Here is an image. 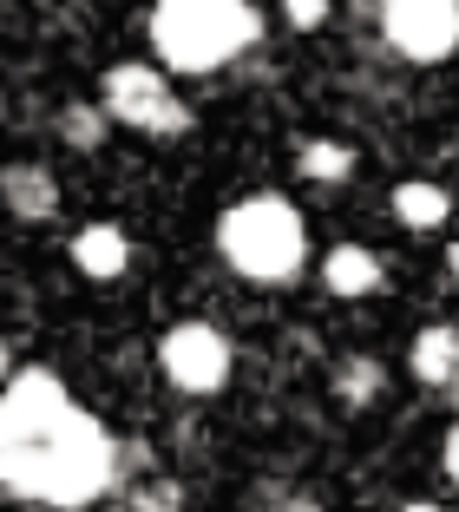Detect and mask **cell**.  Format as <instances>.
Instances as JSON below:
<instances>
[{
  "mask_svg": "<svg viewBox=\"0 0 459 512\" xmlns=\"http://www.w3.org/2000/svg\"><path fill=\"white\" fill-rule=\"evenodd\" d=\"M440 467H446V480L459 486V427H453V434H446V447H440Z\"/></svg>",
  "mask_w": 459,
  "mask_h": 512,
  "instance_id": "cell-18",
  "label": "cell"
},
{
  "mask_svg": "<svg viewBox=\"0 0 459 512\" xmlns=\"http://www.w3.org/2000/svg\"><path fill=\"white\" fill-rule=\"evenodd\" d=\"M381 388H387V368L374 362V355H341V362H335V401L341 407H355V414H361V407L381 401Z\"/></svg>",
  "mask_w": 459,
  "mask_h": 512,
  "instance_id": "cell-13",
  "label": "cell"
},
{
  "mask_svg": "<svg viewBox=\"0 0 459 512\" xmlns=\"http://www.w3.org/2000/svg\"><path fill=\"white\" fill-rule=\"evenodd\" d=\"M263 40V14L250 0H158L151 46L171 73H217Z\"/></svg>",
  "mask_w": 459,
  "mask_h": 512,
  "instance_id": "cell-1",
  "label": "cell"
},
{
  "mask_svg": "<svg viewBox=\"0 0 459 512\" xmlns=\"http://www.w3.org/2000/svg\"><path fill=\"white\" fill-rule=\"evenodd\" d=\"M73 414V394H66L60 375L46 368H14L0 381V486L20 493L27 473L40 467L46 440L60 434V421Z\"/></svg>",
  "mask_w": 459,
  "mask_h": 512,
  "instance_id": "cell-4",
  "label": "cell"
},
{
  "mask_svg": "<svg viewBox=\"0 0 459 512\" xmlns=\"http://www.w3.org/2000/svg\"><path fill=\"white\" fill-rule=\"evenodd\" d=\"M453 388H459V375H453Z\"/></svg>",
  "mask_w": 459,
  "mask_h": 512,
  "instance_id": "cell-23",
  "label": "cell"
},
{
  "mask_svg": "<svg viewBox=\"0 0 459 512\" xmlns=\"http://www.w3.org/2000/svg\"><path fill=\"white\" fill-rule=\"evenodd\" d=\"M269 512H322V506H315L309 493H289V499H276V506H269Z\"/></svg>",
  "mask_w": 459,
  "mask_h": 512,
  "instance_id": "cell-19",
  "label": "cell"
},
{
  "mask_svg": "<svg viewBox=\"0 0 459 512\" xmlns=\"http://www.w3.org/2000/svg\"><path fill=\"white\" fill-rule=\"evenodd\" d=\"M446 211H453V197H446L440 184H427V178L394 184V217H400L407 230H440V224H446Z\"/></svg>",
  "mask_w": 459,
  "mask_h": 512,
  "instance_id": "cell-12",
  "label": "cell"
},
{
  "mask_svg": "<svg viewBox=\"0 0 459 512\" xmlns=\"http://www.w3.org/2000/svg\"><path fill=\"white\" fill-rule=\"evenodd\" d=\"M125 512H184V486L171 473H145V480L125 493Z\"/></svg>",
  "mask_w": 459,
  "mask_h": 512,
  "instance_id": "cell-16",
  "label": "cell"
},
{
  "mask_svg": "<svg viewBox=\"0 0 459 512\" xmlns=\"http://www.w3.org/2000/svg\"><path fill=\"white\" fill-rule=\"evenodd\" d=\"M296 171L309 184H341L348 171H355V151L341 145V138H302L296 145Z\"/></svg>",
  "mask_w": 459,
  "mask_h": 512,
  "instance_id": "cell-14",
  "label": "cell"
},
{
  "mask_svg": "<svg viewBox=\"0 0 459 512\" xmlns=\"http://www.w3.org/2000/svg\"><path fill=\"white\" fill-rule=\"evenodd\" d=\"M73 270L92 276V283H119L132 270V237L119 224H86L73 237Z\"/></svg>",
  "mask_w": 459,
  "mask_h": 512,
  "instance_id": "cell-9",
  "label": "cell"
},
{
  "mask_svg": "<svg viewBox=\"0 0 459 512\" xmlns=\"http://www.w3.org/2000/svg\"><path fill=\"white\" fill-rule=\"evenodd\" d=\"M400 512H446V506H433V499H414V506H400Z\"/></svg>",
  "mask_w": 459,
  "mask_h": 512,
  "instance_id": "cell-21",
  "label": "cell"
},
{
  "mask_svg": "<svg viewBox=\"0 0 459 512\" xmlns=\"http://www.w3.org/2000/svg\"><path fill=\"white\" fill-rule=\"evenodd\" d=\"M230 342H223V329H210V322H178V329L158 342V368L164 381L178 394H217L223 381H230Z\"/></svg>",
  "mask_w": 459,
  "mask_h": 512,
  "instance_id": "cell-7",
  "label": "cell"
},
{
  "mask_svg": "<svg viewBox=\"0 0 459 512\" xmlns=\"http://www.w3.org/2000/svg\"><path fill=\"white\" fill-rule=\"evenodd\" d=\"M7 375H14V348L0 342V381H7Z\"/></svg>",
  "mask_w": 459,
  "mask_h": 512,
  "instance_id": "cell-20",
  "label": "cell"
},
{
  "mask_svg": "<svg viewBox=\"0 0 459 512\" xmlns=\"http://www.w3.org/2000/svg\"><path fill=\"white\" fill-rule=\"evenodd\" d=\"M374 20L381 40L414 66H440L446 53H459V0H381Z\"/></svg>",
  "mask_w": 459,
  "mask_h": 512,
  "instance_id": "cell-6",
  "label": "cell"
},
{
  "mask_svg": "<svg viewBox=\"0 0 459 512\" xmlns=\"http://www.w3.org/2000/svg\"><path fill=\"white\" fill-rule=\"evenodd\" d=\"M282 14H289V27H322L328 0H282Z\"/></svg>",
  "mask_w": 459,
  "mask_h": 512,
  "instance_id": "cell-17",
  "label": "cell"
},
{
  "mask_svg": "<svg viewBox=\"0 0 459 512\" xmlns=\"http://www.w3.org/2000/svg\"><path fill=\"white\" fill-rule=\"evenodd\" d=\"M105 125H112V119H105L92 99H66V106H60V138L73 151H99L105 145Z\"/></svg>",
  "mask_w": 459,
  "mask_h": 512,
  "instance_id": "cell-15",
  "label": "cell"
},
{
  "mask_svg": "<svg viewBox=\"0 0 459 512\" xmlns=\"http://www.w3.org/2000/svg\"><path fill=\"white\" fill-rule=\"evenodd\" d=\"M0 204H7L20 224H46V217H60V178H53L40 158H14V165L0 171Z\"/></svg>",
  "mask_w": 459,
  "mask_h": 512,
  "instance_id": "cell-8",
  "label": "cell"
},
{
  "mask_svg": "<svg viewBox=\"0 0 459 512\" xmlns=\"http://www.w3.org/2000/svg\"><path fill=\"white\" fill-rule=\"evenodd\" d=\"M119 486V440L105 434L99 421H92L86 407H73L60 421V434L46 440L40 467L27 473V486H20V499H46V506H92V499H105Z\"/></svg>",
  "mask_w": 459,
  "mask_h": 512,
  "instance_id": "cell-3",
  "label": "cell"
},
{
  "mask_svg": "<svg viewBox=\"0 0 459 512\" xmlns=\"http://www.w3.org/2000/svg\"><path fill=\"white\" fill-rule=\"evenodd\" d=\"M322 283H328V296H374L387 283V270L368 243H335L322 256Z\"/></svg>",
  "mask_w": 459,
  "mask_h": 512,
  "instance_id": "cell-10",
  "label": "cell"
},
{
  "mask_svg": "<svg viewBox=\"0 0 459 512\" xmlns=\"http://www.w3.org/2000/svg\"><path fill=\"white\" fill-rule=\"evenodd\" d=\"M99 112H105V119H119V125H132V132H145V138H178V132H191V106L171 92L164 66H145V60H125V66H112V73H105Z\"/></svg>",
  "mask_w": 459,
  "mask_h": 512,
  "instance_id": "cell-5",
  "label": "cell"
},
{
  "mask_svg": "<svg viewBox=\"0 0 459 512\" xmlns=\"http://www.w3.org/2000/svg\"><path fill=\"white\" fill-rule=\"evenodd\" d=\"M414 375L427 381V388H453V375H459V329L453 322H427V329L414 335Z\"/></svg>",
  "mask_w": 459,
  "mask_h": 512,
  "instance_id": "cell-11",
  "label": "cell"
},
{
  "mask_svg": "<svg viewBox=\"0 0 459 512\" xmlns=\"http://www.w3.org/2000/svg\"><path fill=\"white\" fill-rule=\"evenodd\" d=\"M446 270H453V283H459V243H453V250H446Z\"/></svg>",
  "mask_w": 459,
  "mask_h": 512,
  "instance_id": "cell-22",
  "label": "cell"
},
{
  "mask_svg": "<svg viewBox=\"0 0 459 512\" xmlns=\"http://www.w3.org/2000/svg\"><path fill=\"white\" fill-rule=\"evenodd\" d=\"M217 250L250 283H289L302 270V256H309V224H302V211L289 197L256 191V197H237L217 217Z\"/></svg>",
  "mask_w": 459,
  "mask_h": 512,
  "instance_id": "cell-2",
  "label": "cell"
}]
</instances>
